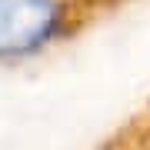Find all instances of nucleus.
<instances>
[{"label":"nucleus","mask_w":150,"mask_h":150,"mask_svg":"<svg viewBox=\"0 0 150 150\" xmlns=\"http://www.w3.org/2000/svg\"><path fill=\"white\" fill-rule=\"evenodd\" d=\"M130 4L137 0H0V67L54 54Z\"/></svg>","instance_id":"obj_1"},{"label":"nucleus","mask_w":150,"mask_h":150,"mask_svg":"<svg viewBox=\"0 0 150 150\" xmlns=\"http://www.w3.org/2000/svg\"><path fill=\"white\" fill-rule=\"evenodd\" d=\"M100 150H150V100L147 107L134 113Z\"/></svg>","instance_id":"obj_2"}]
</instances>
